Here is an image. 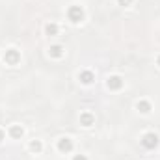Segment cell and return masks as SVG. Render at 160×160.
<instances>
[{"label": "cell", "instance_id": "cell-1", "mask_svg": "<svg viewBox=\"0 0 160 160\" xmlns=\"http://www.w3.org/2000/svg\"><path fill=\"white\" fill-rule=\"evenodd\" d=\"M67 19L71 22H75V24L82 22L84 21V9H82V6H71L67 9Z\"/></svg>", "mask_w": 160, "mask_h": 160}, {"label": "cell", "instance_id": "cell-2", "mask_svg": "<svg viewBox=\"0 0 160 160\" xmlns=\"http://www.w3.org/2000/svg\"><path fill=\"white\" fill-rule=\"evenodd\" d=\"M4 62H6L8 65H17V63L21 62V52H19L17 48H8L6 54H4Z\"/></svg>", "mask_w": 160, "mask_h": 160}, {"label": "cell", "instance_id": "cell-3", "mask_svg": "<svg viewBox=\"0 0 160 160\" xmlns=\"http://www.w3.org/2000/svg\"><path fill=\"white\" fill-rule=\"evenodd\" d=\"M142 145H143L145 149H155V147L158 145V136H157L155 132L143 134V136H142Z\"/></svg>", "mask_w": 160, "mask_h": 160}, {"label": "cell", "instance_id": "cell-4", "mask_svg": "<svg viewBox=\"0 0 160 160\" xmlns=\"http://www.w3.org/2000/svg\"><path fill=\"white\" fill-rule=\"evenodd\" d=\"M123 78H121L119 75H112V77H108L106 80V86H108V89H112V91H119L121 88H123Z\"/></svg>", "mask_w": 160, "mask_h": 160}, {"label": "cell", "instance_id": "cell-5", "mask_svg": "<svg viewBox=\"0 0 160 160\" xmlns=\"http://www.w3.org/2000/svg\"><path fill=\"white\" fill-rule=\"evenodd\" d=\"M58 151H60V153H71V151H73V140L67 138V136L60 138V140H58Z\"/></svg>", "mask_w": 160, "mask_h": 160}, {"label": "cell", "instance_id": "cell-6", "mask_svg": "<svg viewBox=\"0 0 160 160\" xmlns=\"http://www.w3.org/2000/svg\"><path fill=\"white\" fill-rule=\"evenodd\" d=\"M78 80L82 82V84L89 86V84H93V82H95V75H93V71L84 69V71H80V73H78Z\"/></svg>", "mask_w": 160, "mask_h": 160}, {"label": "cell", "instance_id": "cell-7", "mask_svg": "<svg viewBox=\"0 0 160 160\" xmlns=\"http://www.w3.org/2000/svg\"><path fill=\"white\" fill-rule=\"evenodd\" d=\"M80 125L82 127H91V125H95V116L91 114V112H82L80 114Z\"/></svg>", "mask_w": 160, "mask_h": 160}, {"label": "cell", "instance_id": "cell-8", "mask_svg": "<svg viewBox=\"0 0 160 160\" xmlns=\"http://www.w3.org/2000/svg\"><path fill=\"white\" fill-rule=\"evenodd\" d=\"M136 110H138L140 114H149V112L153 110V106H151V102H149L147 99H142V101L136 102Z\"/></svg>", "mask_w": 160, "mask_h": 160}, {"label": "cell", "instance_id": "cell-9", "mask_svg": "<svg viewBox=\"0 0 160 160\" xmlns=\"http://www.w3.org/2000/svg\"><path fill=\"white\" fill-rule=\"evenodd\" d=\"M48 54H50V58H62V56L65 54V48H63L62 45H52V47L48 48Z\"/></svg>", "mask_w": 160, "mask_h": 160}, {"label": "cell", "instance_id": "cell-10", "mask_svg": "<svg viewBox=\"0 0 160 160\" xmlns=\"http://www.w3.org/2000/svg\"><path fill=\"white\" fill-rule=\"evenodd\" d=\"M22 134H24V130H22L21 125H11V127H9V136H11L13 140H21Z\"/></svg>", "mask_w": 160, "mask_h": 160}, {"label": "cell", "instance_id": "cell-11", "mask_svg": "<svg viewBox=\"0 0 160 160\" xmlns=\"http://www.w3.org/2000/svg\"><path fill=\"white\" fill-rule=\"evenodd\" d=\"M28 149H30L32 153H36V155L41 153V151H43V143H41V140H32L30 145H28Z\"/></svg>", "mask_w": 160, "mask_h": 160}, {"label": "cell", "instance_id": "cell-12", "mask_svg": "<svg viewBox=\"0 0 160 160\" xmlns=\"http://www.w3.org/2000/svg\"><path fill=\"white\" fill-rule=\"evenodd\" d=\"M45 32H47V36H56L58 34V24L56 22H48L45 26Z\"/></svg>", "mask_w": 160, "mask_h": 160}, {"label": "cell", "instance_id": "cell-13", "mask_svg": "<svg viewBox=\"0 0 160 160\" xmlns=\"http://www.w3.org/2000/svg\"><path fill=\"white\" fill-rule=\"evenodd\" d=\"M132 2H134V0H118V4H119V6H123V8H127V6H130Z\"/></svg>", "mask_w": 160, "mask_h": 160}, {"label": "cell", "instance_id": "cell-14", "mask_svg": "<svg viewBox=\"0 0 160 160\" xmlns=\"http://www.w3.org/2000/svg\"><path fill=\"white\" fill-rule=\"evenodd\" d=\"M73 160H88V157H86V155H75Z\"/></svg>", "mask_w": 160, "mask_h": 160}, {"label": "cell", "instance_id": "cell-15", "mask_svg": "<svg viewBox=\"0 0 160 160\" xmlns=\"http://www.w3.org/2000/svg\"><path fill=\"white\" fill-rule=\"evenodd\" d=\"M4 140H6V132H4V130H2V128H0V143H2V142H4Z\"/></svg>", "mask_w": 160, "mask_h": 160}, {"label": "cell", "instance_id": "cell-16", "mask_svg": "<svg viewBox=\"0 0 160 160\" xmlns=\"http://www.w3.org/2000/svg\"><path fill=\"white\" fill-rule=\"evenodd\" d=\"M157 63H158V67H160V54H158V58H157Z\"/></svg>", "mask_w": 160, "mask_h": 160}]
</instances>
